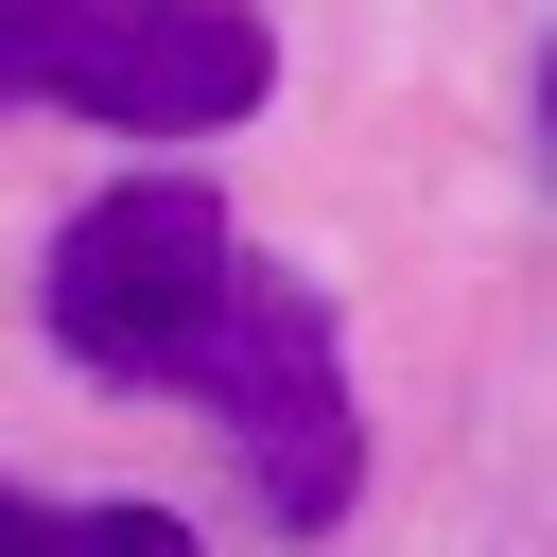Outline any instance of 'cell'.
I'll return each instance as SVG.
<instances>
[{"label": "cell", "instance_id": "6da1fadb", "mask_svg": "<svg viewBox=\"0 0 557 557\" xmlns=\"http://www.w3.org/2000/svg\"><path fill=\"white\" fill-rule=\"evenodd\" d=\"M52 348L87 366V383H209V348L244 331V296H261V244L226 226V191H191V174H122V191H87L70 226H52Z\"/></svg>", "mask_w": 557, "mask_h": 557}, {"label": "cell", "instance_id": "7a4b0ae2", "mask_svg": "<svg viewBox=\"0 0 557 557\" xmlns=\"http://www.w3.org/2000/svg\"><path fill=\"white\" fill-rule=\"evenodd\" d=\"M261 87V0H0V104H70L104 139H226Z\"/></svg>", "mask_w": 557, "mask_h": 557}, {"label": "cell", "instance_id": "3957f363", "mask_svg": "<svg viewBox=\"0 0 557 557\" xmlns=\"http://www.w3.org/2000/svg\"><path fill=\"white\" fill-rule=\"evenodd\" d=\"M209 435L244 453V487L313 540V522H348V487H366V418H348V348H331V296L296 278V261H261V296H244V331L209 348Z\"/></svg>", "mask_w": 557, "mask_h": 557}, {"label": "cell", "instance_id": "277c9868", "mask_svg": "<svg viewBox=\"0 0 557 557\" xmlns=\"http://www.w3.org/2000/svg\"><path fill=\"white\" fill-rule=\"evenodd\" d=\"M0 557H191V522L174 505H35V487H0Z\"/></svg>", "mask_w": 557, "mask_h": 557}, {"label": "cell", "instance_id": "5b68a950", "mask_svg": "<svg viewBox=\"0 0 557 557\" xmlns=\"http://www.w3.org/2000/svg\"><path fill=\"white\" fill-rule=\"evenodd\" d=\"M540 139H557V70H540Z\"/></svg>", "mask_w": 557, "mask_h": 557}]
</instances>
